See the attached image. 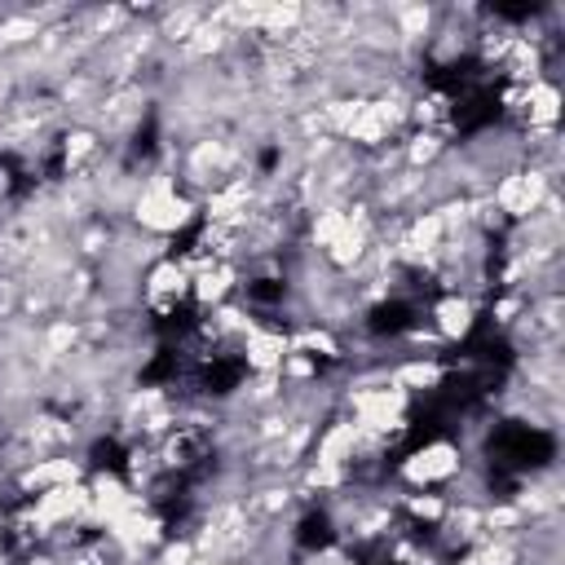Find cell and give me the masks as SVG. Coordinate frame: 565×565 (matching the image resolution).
Segmentation results:
<instances>
[{"mask_svg":"<svg viewBox=\"0 0 565 565\" xmlns=\"http://www.w3.org/2000/svg\"><path fill=\"white\" fill-rule=\"evenodd\" d=\"M199 230H203L199 221H194V225H185V230H181V234L172 238V247H168V256H185V252H194V243H199Z\"/></svg>","mask_w":565,"mask_h":565,"instance_id":"obj_11","label":"cell"},{"mask_svg":"<svg viewBox=\"0 0 565 565\" xmlns=\"http://www.w3.org/2000/svg\"><path fill=\"white\" fill-rule=\"evenodd\" d=\"M88 459H93V468H97V472H115V477H124V472H128V450H124L115 437L93 441Z\"/></svg>","mask_w":565,"mask_h":565,"instance_id":"obj_8","label":"cell"},{"mask_svg":"<svg viewBox=\"0 0 565 565\" xmlns=\"http://www.w3.org/2000/svg\"><path fill=\"white\" fill-rule=\"evenodd\" d=\"M154 141H159V124H154V115H146V124L132 132V154H137V159L154 154Z\"/></svg>","mask_w":565,"mask_h":565,"instance_id":"obj_9","label":"cell"},{"mask_svg":"<svg viewBox=\"0 0 565 565\" xmlns=\"http://www.w3.org/2000/svg\"><path fill=\"white\" fill-rule=\"evenodd\" d=\"M177 371H181V353H177V344H163V349L141 366V384H168V380H177Z\"/></svg>","mask_w":565,"mask_h":565,"instance_id":"obj_7","label":"cell"},{"mask_svg":"<svg viewBox=\"0 0 565 565\" xmlns=\"http://www.w3.org/2000/svg\"><path fill=\"white\" fill-rule=\"evenodd\" d=\"M415 305L411 300H380L371 313H366V331L371 335H406V331H415Z\"/></svg>","mask_w":565,"mask_h":565,"instance_id":"obj_3","label":"cell"},{"mask_svg":"<svg viewBox=\"0 0 565 565\" xmlns=\"http://www.w3.org/2000/svg\"><path fill=\"white\" fill-rule=\"evenodd\" d=\"M282 282L278 278H256V282H247V296L252 300H260V305H274V300H282Z\"/></svg>","mask_w":565,"mask_h":565,"instance_id":"obj_10","label":"cell"},{"mask_svg":"<svg viewBox=\"0 0 565 565\" xmlns=\"http://www.w3.org/2000/svg\"><path fill=\"white\" fill-rule=\"evenodd\" d=\"M243 375H247V362L243 358H212L199 371V388L212 393V397H225V393H234L243 384Z\"/></svg>","mask_w":565,"mask_h":565,"instance_id":"obj_4","label":"cell"},{"mask_svg":"<svg viewBox=\"0 0 565 565\" xmlns=\"http://www.w3.org/2000/svg\"><path fill=\"white\" fill-rule=\"evenodd\" d=\"M380 565H397V561H380Z\"/></svg>","mask_w":565,"mask_h":565,"instance_id":"obj_12","label":"cell"},{"mask_svg":"<svg viewBox=\"0 0 565 565\" xmlns=\"http://www.w3.org/2000/svg\"><path fill=\"white\" fill-rule=\"evenodd\" d=\"M490 468L499 472H525V468H543L552 455H556V441L547 428H534V424H521V419H508L490 433Z\"/></svg>","mask_w":565,"mask_h":565,"instance_id":"obj_1","label":"cell"},{"mask_svg":"<svg viewBox=\"0 0 565 565\" xmlns=\"http://www.w3.org/2000/svg\"><path fill=\"white\" fill-rule=\"evenodd\" d=\"M499 119V97L490 88H468L463 97H455V128L459 132H481Z\"/></svg>","mask_w":565,"mask_h":565,"instance_id":"obj_2","label":"cell"},{"mask_svg":"<svg viewBox=\"0 0 565 565\" xmlns=\"http://www.w3.org/2000/svg\"><path fill=\"white\" fill-rule=\"evenodd\" d=\"M194 327H199V305H194V300L172 305V309L154 322V331H159V335H168V340H181V335H190Z\"/></svg>","mask_w":565,"mask_h":565,"instance_id":"obj_6","label":"cell"},{"mask_svg":"<svg viewBox=\"0 0 565 565\" xmlns=\"http://www.w3.org/2000/svg\"><path fill=\"white\" fill-rule=\"evenodd\" d=\"M296 543H300L305 552H327V547L335 543L331 516H327V512H305L300 525H296Z\"/></svg>","mask_w":565,"mask_h":565,"instance_id":"obj_5","label":"cell"}]
</instances>
